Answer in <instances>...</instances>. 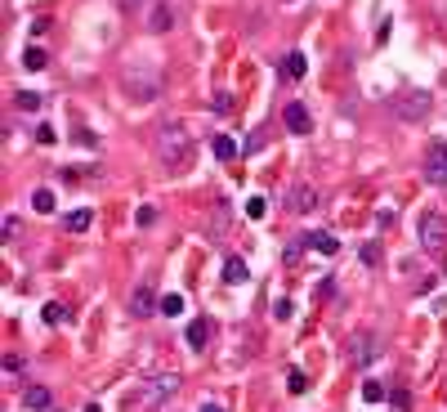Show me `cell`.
<instances>
[{
	"mask_svg": "<svg viewBox=\"0 0 447 412\" xmlns=\"http://www.w3.org/2000/svg\"><path fill=\"white\" fill-rule=\"evenodd\" d=\"M121 90H125V99H135V104H153L165 90V76L153 59H130L121 68Z\"/></svg>",
	"mask_w": 447,
	"mask_h": 412,
	"instance_id": "6da1fadb",
	"label": "cell"
},
{
	"mask_svg": "<svg viewBox=\"0 0 447 412\" xmlns=\"http://www.w3.org/2000/svg\"><path fill=\"white\" fill-rule=\"evenodd\" d=\"M192 153H197V144H192V130L184 121H161L157 126V157L170 171H188Z\"/></svg>",
	"mask_w": 447,
	"mask_h": 412,
	"instance_id": "7a4b0ae2",
	"label": "cell"
},
{
	"mask_svg": "<svg viewBox=\"0 0 447 412\" xmlns=\"http://www.w3.org/2000/svg\"><path fill=\"white\" fill-rule=\"evenodd\" d=\"M175 390H179V376H175V372H157V376H148V381H139V390H130V394H125V408H130V412H139V408H157V403L170 399Z\"/></svg>",
	"mask_w": 447,
	"mask_h": 412,
	"instance_id": "3957f363",
	"label": "cell"
},
{
	"mask_svg": "<svg viewBox=\"0 0 447 412\" xmlns=\"http://www.w3.org/2000/svg\"><path fill=\"white\" fill-rule=\"evenodd\" d=\"M394 112H399L403 121H425L429 117V94L425 90H407V94L394 99Z\"/></svg>",
	"mask_w": 447,
	"mask_h": 412,
	"instance_id": "277c9868",
	"label": "cell"
},
{
	"mask_svg": "<svg viewBox=\"0 0 447 412\" xmlns=\"http://www.w3.org/2000/svg\"><path fill=\"white\" fill-rule=\"evenodd\" d=\"M421 246H425V251L447 246V220L438 216V211H425V216H421Z\"/></svg>",
	"mask_w": 447,
	"mask_h": 412,
	"instance_id": "5b68a950",
	"label": "cell"
},
{
	"mask_svg": "<svg viewBox=\"0 0 447 412\" xmlns=\"http://www.w3.org/2000/svg\"><path fill=\"white\" fill-rule=\"evenodd\" d=\"M313 206H318V193H313V184L295 179V184L287 189V211H291V216H309Z\"/></svg>",
	"mask_w": 447,
	"mask_h": 412,
	"instance_id": "8992f818",
	"label": "cell"
},
{
	"mask_svg": "<svg viewBox=\"0 0 447 412\" xmlns=\"http://www.w3.org/2000/svg\"><path fill=\"white\" fill-rule=\"evenodd\" d=\"M425 175H429V184H443L447 189V144H429Z\"/></svg>",
	"mask_w": 447,
	"mask_h": 412,
	"instance_id": "52a82bcc",
	"label": "cell"
},
{
	"mask_svg": "<svg viewBox=\"0 0 447 412\" xmlns=\"http://www.w3.org/2000/svg\"><path fill=\"white\" fill-rule=\"evenodd\" d=\"M282 117H287V130H291V135H309V130H313V117H309V108L300 104V99H291Z\"/></svg>",
	"mask_w": 447,
	"mask_h": 412,
	"instance_id": "ba28073f",
	"label": "cell"
},
{
	"mask_svg": "<svg viewBox=\"0 0 447 412\" xmlns=\"http://www.w3.org/2000/svg\"><path fill=\"white\" fill-rule=\"evenodd\" d=\"M153 309H161V301L153 296V287H148V283L130 291V314H135V318H148V314H153Z\"/></svg>",
	"mask_w": 447,
	"mask_h": 412,
	"instance_id": "9c48e42d",
	"label": "cell"
},
{
	"mask_svg": "<svg viewBox=\"0 0 447 412\" xmlns=\"http://www.w3.org/2000/svg\"><path fill=\"white\" fill-rule=\"evenodd\" d=\"M175 27V9L170 5H153V14H148V31H170Z\"/></svg>",
	"mask_w": 447,
	"mask_h": 412,
	"instance_id": "30bf717a",
	"label": "cell"
},
{
	"mask_svg": "<svg viewBox=\"0 0 447 412\" xmlns=\"http://www.w3.org/2000/svg\"><path fill=\"white\" fill-rule=\"evenodd\" d=\"M277 72H282V76H291V81H300V76L309 72V59L300 54V49H291V54L282 59V68H277Z\"/></svg>",
	"mask_w": 447,
	"mask_h": 412,
	"instance_id": "8fae6325",
	"label": "cell"
},
{
	"mask_svg": "<svg viewBox=\"0 0 447 412\" xmlns=\"http://www.w3.org/2000/svg\"><path fill=\"white\" fill-rule=\"evenodd\" d=\"M304 246H309V251H318V256H336V251H340L336 233H309V238H304Z\"/></svg>",
	"mask_w": 447,
	"mask_h": 412,
	"instance_id": "7c38bea8",
	"label": "cell"
},
{
	"mask_svg": "<svg viewBox=\"0 0 447 412\" xmlns=\"http://www.w3.org/2000/svg\"><path fill=\"white\" fill-rule=\"evenodd\" d=\"M184 336H188V345H192V350H206V341H210V323H206V318H192Z\"/></svg>",
	"mask_w": 447,
	"mask_h": 412,
	"instance_id": "4fadbf2b",
	"label": "cell"
},
{
	"mask_svg": "<svg viewBox=\"0 0 447 412\" xmlns=\"http://www.w3.org/2000/svg\"><path fill=\"white\" fill-rule=\"evenodd\" d=\"M224 283H228V287L246 283V260H242V256H228V260H224Z\"/></svg>",
	"mask_w": 447,
	"mask_h": 412,
	"instance_id": "5bb4252c",
	"label": "cell"
},
{
	"mask_svg": "<svg viewBox=\"0 0 447 412\" xmlns=\"http://www.w3.org/2000/svg\"><path fill=\"white\" fill-rule=\"evenodd\" d=\"M210 153L220 157V161H233L237 157V144L228 139V135H210Z\"/></svg>",
	"mask_w": 447,
	"mask_h": 412,
	"instance_id": "9a60e30c",
	"label": "cell"
},
{
	"mask_svg": "<svg viewBox=\"0 0 447 412\" xmlns=\"http://www.w3.org/2000/svg\"><path fill=\"white\" fill-rule=\"evenodd\" d=\"M23 403H27V408H36V412L49 408V390H45V386H27V390H23Z\"/></svg>",
	"mask_w": 447,
	"mask_h": 412,
	"instance_id": "2e32d148",
	"label": "cell"
},
{
	"mask_svg": "<svg viewBox=\"0 0 447 412\" xmlns=\"http://www.w3.org/2000/svg\"><path fill=\"white\" fill-rule=\"evenodd\" d=\"M210 233L224 238L228 233V202H215V216H210Z\"/></svg>",
	"mask_w": 447,
	"mask_h": 412,
	"instance_id": "e0dca14e",
	"label": "cell"
},
{
	"mask_svg": "<svg viewBox=\"0 0 447 412\" xmlns=\"http://www.w3.org/2000/svg\"><path fill=\"white\" fill-rule=\"evenodd\" d=\"M14 104H19L23 112H41V104H45V94H36V90H19V94H14Z\"/></svg>",
	"mask_w": 447,
	"mask_h": 412,
	"instance_id": "ac0fdd59",
	"label": "cell"
},
{
	"mask_svg": "<svg viewBox=\"0 0 447 412\" xmlns=\"http://www.w3.org/2000/svg\"><path fill=\"white\" fill-rule=\"evenodd\" d=\"M31 206H36L41 216H54V193H49V189H36V193H31Z\"/></svg>",
	"mask_w": 447,
	"mask_h": 412,
	"instance_id": "d6986e66",
	"label": "cell"
},
{
	"mask_svg": "<svg viewBox=\"0 0 447 412\" xmlns=\"http://www.w3.org/2000/svg\"><path fill=\"white\" fill-rule=\"evenodd\" d=\"M63 228H68V233H86L90 228V211H72V216L63 220Z\"/></svg>",
	"mask_w": 447,
	"mask_h": 412,
	"instance_id": "ffe728a7",
	"label": "cell"
},
{
	"mask_svg": "<svg viewBox=\"0 0 447 412\" xmlns=\"http://www.w3.org/2000/svg\"><path fill=\"white\" fill-rule=\"evenodd\" d=\"M23 68H27V72H41V68H45V49H36V45H31L27 54H23Z\"/></svg>",
	"mask_w": 447,
	"mask_h": 412,
	"instance_id": "44dd1931",
	"label": "cell"
},
{
	"mask_svg": "<svg viewBox=\"0 0 447 412\" xmlns=\"http://www.w3.org/2000/svg\"><path fill=\"white\" fill-rule=\"evenodd\" d=\"M161 314H175L179 318V314H184V296H175V291L161 296Z\"/></svg>",
	"mask_w": 447,
	"mask_h": 412,
	"instance_id": "7402d4cb",
	"label": "cell"
},
{
	"mask_svg": "<svg viewBox=\"0 0 447 412\" xmlns=\"http://www.w3.org/2000/svg\"><path fill=\"white\" fill-rule=\"evenodd\" d=\"M210 112H220V117H228V112H233V94H215V99H210Z\"/></svg>",
	"mask_w": 447,
	"mask_h": 412,
	"instance_id": "603a6c76",
	"label": "cell"
},
{
	"mask_svg": "<svg viewBox=\"0 0 447 412\" xmlns=\"http://www.w3.org/2000/svg\"><path fill=\"white\" fill-rule=\"evenodd\" d=\"M362 399H367V403H380V399H385V386H380V381H367V386H362Z\"/></svg>",
	"mask_w": 447,
	"mask_h": 412,
	"instance_id": "cb8c5ba5",
	"label": "cell"
},
{
	"mask_svg": "<svg viewBox=\"0 0 447 412\" xmlns=\"http://www.w3.org/2000/svg\"><path fill=\"white\" fill-rule=\"evenodd\" d=\"M41 318H45L49 327H54V323H63V305H58V301H49V305L41 309Z\"/></svg>",
	"mask_w": 447,
	"mask_h": 412,
	"instance_id": "d4e9b609",
	"label": "cell"
},
{
	"mask_svg": "<svg viewBox=\"0 0 447 412\" xmlns=\"http://www.w3.org/2000/svg\"><path fill=\"white\" fill-rule=\"evenodd\" d=\"M354 358H358V363H367V358H371V336L354 341Z\"/></svg>",
	"mask_w": 447,
	"mask_h": 412,
	"instance_id": "484cf974",
	"label": "cell"
},
{
	"mask_svg": "<svg viewBox=\"0 0 447 412\" xmlns=\"http://www.w3.org/2000/svg\"><path fill=\"white\" fill-rule=\"evenodd\" d=\"M264 211H269L264 197H251V202H246V216H251V220H264Z\"/></svg>",
	"mask_w": 447,
	"mask_h": 412,
	"instance_id": "4316f807",
	"label": "cell"
},
{
	"mask_svg": "<svg viewBox=\"0 0 447 412\" xmlns=\"http://www.w3.org/2000/svg\"><path fill=\"white\" fill-rule=\"evenodd\" d=\"M287 381H291V394H304V390H309V376H304L300 368H295V372L287 376Z\"/></svg>",
	"mask_w": 447,
	"mask_h": 412,
	"instance_id": "83f0119b",
	"label": "cell"
},
{
	"mask_svg": "<svg viewBox=\"0 0 447 412\" xmlns=\"http://www.w3.org/2000/svg\"><path fill=\"white\" fill-rule=\"evenodd\" d=\"M19 216H5V228H0V233H5V242H14V238H19Z\"/></svg>",
	"mask_w": 447,
	"mask_h": 412,
	"instance_id": "f1b7e54d",
	"label": "cell"
},
{
	"mask_svg": "<svg viewBox=\"0 0 447 412\" xmlns=\"http://www.w3.org/2000/svg\"><path fill=\"white\" fill-rule=\"evenodd\" d=\"M362 260H367V265H380V246H362Z\"/></svg>",
	"mask_w": 447,
	"mask_h": 412,
	"instance_id": "f546056e",
	"label": "cell"
},
{
	"mask_svg": "<svg viewBox=\"0 0 447 412\" xmlns=\"http://www.w3.org/2000/svg\"><path fill=\"white\" fill-rule=\"evenodd\" d=\"M273 314H277V318H291L295 309H291V301H277V305H273Z\"/></svg>",
	"mask_w": 447,
	"mask_h": 412,
	"instance_id": "4dcf8cb0",
	"label": "cell"
},
{
	"mask_svg": "<svg viewBox=\"0 0 447 412\" xmlns=\"http://www.w3.org/2000/svg\"><path fill=\"white\" fill-rule=\"evenodd\" d=\"M36 139H41V144H54L58 135H54V126H41V130H36Z\"/></svg>",
	"mask_w": 447,
	"mask_h": 412,
	"instance_id": "1f68e13d",
	"label": "cell"
},
{
	"mask_svg": "<svg viewBox=\"0 0 447 412\" xmlns=\"http://www.w3.org/2000/svg\"><path fill=\"white\" fill-rule=\"evenodd\" d=\"M202 412H224V408L220 403H202Z\"/></svg>",
	"mask_w": 447,
	"mask_h": 412,
	"instance_id": "d6a6232c",
	"label": "cell"
},
{
	"mask_svg": "<svg viewBox=\"0 0 447 412\" xmlns=\"http://www.w3.org/2000/svg\"><path fill=\"white\" fill-rule=\"evenodd\" d=\"M86 412H103V408H98V403H90V408H86Z\"/></svg>",
	"mask_w": 447,
	"mask_h": 412,
	"instance_id": "836d02e7",
	"label": "cell"
},
{
	"mask_svg": "<svg viewBox=\"0 0 447 412\" xmlns=\"http://www.w3.org/2000/svg\"><path fill=\"white\" fill-rule=\"evenodd\" d=\"M287 5H291V0H287Z\"/></svg>",
	"mask_w": 447,
	"mask_h": 412,
	"instance_id": "e575fe53",
	"label": "cell"
}]
</instances>
